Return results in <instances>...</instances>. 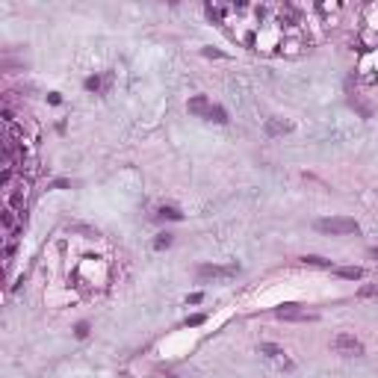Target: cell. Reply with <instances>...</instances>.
Here are the masks:
<instances>
[{"label": "cell", "mask_w": 378, "mask_h": 378, "mask_svg": "<svg viewBox=\"0 0 378 378\" xmlns=\"http://www.w3.org/2000/svg\"><path fill=\"white\" fill-rule=\"evenodd\" d=\"M74 334H77L80 340H86V337H89V322H77V328H74Z\"/></svg>", "instance_id": "e0dca14e"}, {"label": "cell", "mask_w": 378, "mask_h": 378, "mask_svg": "<svg viewBox=\"0 0 378 378\" xmlns=\"http://www.w3.org/2000/svg\"><path fill=\"white\" fill-rule=\"evenodd\" d=\"M358 295H361V298H378V281H375V284H363V287L358 290Z\"/></svg>", "instance_id": "7c38bea8"}, {"label": "cell", "mask_w": 378, "mask_h": 378, "mask_svg": "<svg viewBox=\"0 0 378 378\" xmlns=\"http://www.w3.org/2000/svg\"><path fill=\"white\" fill-rule=\"evenodd\" d=\"M369 257H372V260H378V245H372V248H369Z\"/></svg>", "instance_id": "7402d4cb"}, {"label": "cell", "mask_w": 378, "mask_h": 378, "mask_svg": "<svg viewBox=\"0 0 378 378\" xmlns=\"http://www.w3.org/2000/svg\"><path fill=\"white\" fill-rule=\"evenodd\" d=\"M240 275V266L237 263H231V266H213V263H207V266H198V278L201 281H231Z\"/></svg>", "instance_id": "3957f363"}, {"label": "cell", "mask_w": 378, "mask_h": 378, "mask_svg": "<svg viewBox=\"0 0 378 378\" xmlns=\"http://www.w3.org/2000/svg\"><path fill=\"white\" fill-rule=\"evenodd\" d=\"M207 119H210V121H216V124H228V109H224V106H219V103H213Z\"/></svg>", "instance_id": "8fae6325"}, {"label": "cell", "mask_w": 378, "mask_h": 378, "mask_svg": "<svg viewBox=\"0 0 378 378\" xmlns=\"http://www.w3.org/2000/svg\"><path fill=\"white\" fill-rule=\"evenodd\" d=\"M292 130V121H284V119H266V124H263V133H266L269 139L275 136H284Z\"/></svg>", "instance_id": "8992f818"}, {"label": "cell", "mask_w": 378, "mask_h": 378, "mask_svg": "<svg viewBox=\"0 0 378 378\" xmlns=\"http://www.w3.org/2000/svg\"><path fill=\"white\" fill-rule=\"evenodd\" d=\"M15 213H18V210H12V207H3V213H0L6 234H18V219H15Z\"/></svg>", "instance_id": "ba28073f"}, {"label": "cell", "mask_w": 378, "mask_h": 378, "mask_svg": "<svg viewBox=\"0 0 378 378\" xmlns=\"http://www.w3.org/2000/svg\"><path fill=\"white\" fill-rule=\"evenodd\" d=\"M201 53H204V56H219V59H222V56H224V53H222V51H213V48H204V51H201Z\"/></svg>", "instance_id": "ffe728a7"}, {"label": "cell", "mask_w": 378, "mask_h": 378, "mask_svg": "<svg viewBox=\"0 0 378 378\" xmlns=\"http://www.w3.org/2000/svg\"><path fill=\"white\" fill-rule=\"evenodd\" d=\"M48 101H51V103H56V106H59V103H62V98H59V95H56V92H51V95H48Z\"/></svg>", "instance_id": "44dd1931"}, {"label": "cell", "mask_w": 378, "mask_h": 378, "mask_svg": "<svg viewBox=\"0 0 378 378\" xmlns=\"http://www.w3.org/2000/svg\"><path fill=\"white\" fill-rule=\"evenodd\" d=\"M210 101L204 98V95H195V98H189V112H192V116H201V119H207L210 116Z\"/></svg>", "instance_id": "52a82bcc"}, {"label": "cell", "mask_w": 378, "mask_h": 378, "mask_svg": "<svg viewBox=\"0 0 378 378\" xmlns=\"http://www.w3.org/2000/svg\"><path fill=\"white\" fill-rule=\"evenodd\" d=\"M204 319H207L204 313H195V316H189V319H186V325H189V328H195V325H201Z\"/></svg>", "instance_id": "ac0fdd59"}, {"label": "cell", "mask_w": 378, "mask_h": 378, "mask_svg": "<svg viewBox=\"0 0 378 378\" xmlns=\"http://www.w3.org/2000/svg\"><path fill=\"white\" fill-rule=\"evenodd\" d=\"M103 80L98 77V74H92V77H86V92H101Z\"/></svg>", "instance_id": "9a60e30c"}, {"label": "cell", "mask_w": 378, "mask_h": 378, "mask_svg": "<svg viewBox=\"0 0 378 378\" xmlns=\"http://www.w3.org/2000/svg\"><path fill=\"white\" fill-rule=\"evenodd\" d=\"M340 278H346V281H361L363 278V269L361 266H340V269H334Z\"/></svg>", "instance_id": "9c48e42d"}, {"label": "cell", "mask_w": 378, "mask_h": 378, "mask_svg": "<svg viewBox=\"0 0 378 378\" xmlns=\"http://www.w3.org/2000/svg\"><path fill=\"white\" fill-rule=\"evenodd\" d=\"M160 216H163V219H172V222H180V219H183V213H180L177 207H160Z\"/></svg>", "instance_id": "4fadbf2b"}, {"label": "cell", "mask_w": 378, "mask_h": 378, "mask_svg": "<svg viewBox=\"0 0 378 378\" xmlns=\"http://www.w3.org/2000/svg\"><path fill=\"white\" fill-rule=\"evenodd\" d=\"M331 346H334L337 355H346V358H358V355H363V343H361L355 334H346V331H340V334L331 340Z\"/></svg>", "instance_id": "7a4b0ae2"}, {"label": "cell", "mask_w": 378, "mask_h": 378, "mask_svg": "<svg viewBox=\"0 0 378 378\" xmlns=\"http://www.w3.org/2000/svg\"><path fill=\"white\" fill-rule=\"evenodd\" d=\"M301 263H305V266H313V269H331V260L316 257V254H305V257H301Z\"/></svg>", "instance_id": "30bf717a"}, {"label": "cell", "mask_w": 378, "mask_h": 378, "mask_svg": "<svg viewBox=\"0 0 378 378\" xmlns=\"http://www.w3.org/2000/svg\"><path fill=\"white\" fill-rule=\"evenodd\" d=\"M172 242H174V237H172V234H160V237L154 240V248H157V251H163V248H169Z\"/></svg>", "instance_id": "5bb4252c"}, {"label": "cell", "mask_w": 378, "mask_h": 378, "mask_svg": "<svg viewBox=\"0 0 378 378\" xmlns=\"http://www.w3.org/2000/svg\"><path fill=\"white\" fill-rule=\"evenodd\" d=\"M313 228L319 234H331V237H349V234H358L361 224L355 219H346V216H331V219H319L313 222Z\"/></svg>", "instance_id": "6da1fadb"}, {"label": "cell", "mask_w": 378, "mask_h": 378, "mask_svg": "<svg viewBox=\"0 0 378 378\" xmlns=\"http://www.w3.org/2000/svg\"><path fill=\"white\" fill-rule=\"evenodd\" d=\"M260 355H266V358L278 361L284 369H292V361H287V352H284L281 346H275V343H260Z\"/></svg>", "instance_id": "5b68a950"}, {"label": "cell", "mask_w": 378, "mask_h": 378, "mask_svg": "<svg viewBox=\"0 0 378 378\" xmlns=\"http://www.w3.org/2000/svg\"><path fill=\"white\" fill-rule=\"evenodd\" d=\"M201 298H204L201 292H192V295H189V298H186V305H201Z\"/></svg>", "instance_id": "d6986e66"}, {"label": "cell", "mask_w": 378, "mask_h": 378, "mask_svg": "<svg viewBox=\"0 0 378 378\" xmlns=\"http://www.w3.org/2000/svg\"><path fill=\"white\" fill-rule=\"evenodd\" d=\"M74 234H86V240H92V237H98V231H92V228H83V224H74L71 228Z\"/></svg>", "instance_id": "2e32d148"}, {"label": "cell", "mask_w": 378, "mask_h": 378, "mask_svg": "<svg viewBox=\"0 0 378 378\" xmlns=\"http://www.w3.org/2000/svg\"><path fill=\"white\" fill-rule=\"evenodd\" d=\"M272 313H275V319H284V322H316V319H319L316 313L301 310L298 305H281V308H275Z\"/></svg>", "instance_id": "277c9868"}]
</instances>
